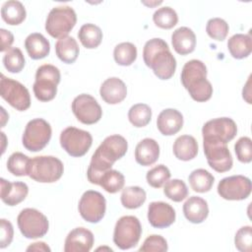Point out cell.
<instances>
[{"mask_svg": "<svg viewBox=\"0 0 252 252\" xmlns=\"http://www.w3.org/2000/svg\"><path fill=\"white\" fill-rule=\"evenodd\" d=\"M128 143L121 135L106 137L94 153L87 170L88 180L98 185L100 176L111 169L114 162L123 158L127 152Z\"/></svg>", "mask_w": 252, "mask_h": 252, "instance_id": "1", "label": "cell"}, {"mask_svg": "<svg viewBox=\"0 0 252 252\" xmlns=\"http://www.w3.org/2000/svg\"><path fill=\"white\" fill-rule=\"evenodd\" d=\"M143 59L160 80H168L175 73L176 59L170 52L168 44L161 38H152L145 43Z\"/></svg>", "mask_w": 252, "mask_h": 252, "instance_id": "2", "label": "cell"}, {"mask_svg": "<svg viewBox=\"0 0 252 252\" xmlns=\"http://www.w3.org/2000/svg\"><path fill=\"white\" fill-rule=\"evenodd\" d=\"M180 78L183 87L195 101L204 102L211 98L213 87L207 80V67L201 60L192 59L186 62Z\"/></svg>", "mask_w": 252, "mask_h": 252, "instance_id": "3", "label": "cell"}, {"mask_svg": "<svg viewBox=\"0 0 252 252\" xmlns=\"http://www.w3.org/2000/svg\"><path fill=\"white\" fill-rule=\"evenodd\" d=\"M64 172L63 162L52 156H40L31 158L28 175L40 183H53Z\"/></svg>", "mask_w": 252, "mask_h": 252, "instance_id": "4", "label": "cell"}, {"mask_svg": "<svg viewBox=\"0 0 252 252\" xmlns=\"http://www.w3.org/2000/svg\"><path fill=\"white\" fill-rule=\"evenodd\" d=\"M60 71L54 65L44 64L39 66L32 87L35 97L40 101L52 100L57 94V85L60 83Z\"/></svg>", "mask_w": 252, "mask_h": 252, "instance_id": "5", "label": "cell"}, {"mask_svg": "<svg viewBox=\"0 0 252 252\" xmlns=\"http://www.w3.org/2000/svg\"><path fill=\"white\" fill-rule=\"evenodd\" d=\"M77 23V15L70 6H58L50 10L45 22V31L54 38L68 35Z\"/></svg>", "mask_w": 252, "mask_h": 252, "instance_id": "6", "label": "cell"}, {"mask_svg": "<svg viewBox=\"0 0 252 252\" xmlns=\"http://www.w3.org/2000/svg\"><path fill=\"white\" fill-rule=\"evenodd\" d=\"M142 234V225L138 218L134 216H123L115 223L113 232L114 244L122 249L135 247Z\"/></svg>", "mask_w": 252, "mask_h": 252, "instance_id": "7", "label": "cell"}, {"mask_svg": "<svg viewBox=\"0 0 252 252\" xmlns=\"http://www.w3.org/2000/svg\"><path fill=\"white\" fill-rule=\"evenodd\" d=\"M17 222L21 233L29 239H35L44 236L49 227L47 218L38 210L27 208L20 212Z\"/></svg>", "mask_w": 252, "mask_h": 252, "instance_id": "8", "label": "cell"}, {"mask_svg": "<svg viewBox=\"0 0 252 252\" xmlns=\"http://www.w3.org/2000/svg\"><path fill=\"white\" fill-rule=\"evenodd\" d=\"M51 126L42 118H34L26 125L22 143L31 152H39L44 149L51 139Z\"/></svg>", "mask_w": 252, "mask_h": 252, "instance_id": "9", "label": "cell"}, {"mask_svg": "<svg viewBox=\"0 0 252 252\" xmlns=\"http://www.w3.org/2000/svg\"><path fill=\"white\" fill-rule=\"evenodd\" d=\"M204 154L209 165L217 172H226L231 169L233 160L227 144L212 138H203Z\"/></svg>", "mask_w": 252, "mask_h": 252, "instance_id": "10", "label": "cell"}, {"mask_svg": "<svg viewBox=\"0 0 252 252\" xmlns=\"http://www.w3.org/2000/svg\"><path fill=\"white\" fill-rule=\"evenodd\" d=\"M92 144L93 137L91 133L76 127H67L60 134L61 147L74 158L85 156Z\"/></svg>", "mask_w": 252, "mask_h": 252, "instance_id": "11", "label": "cell"}, {"mask_svg": "<svg viewBox=\"0 0 252 252\" xmlns=\"http://www.w3.org/2000/svg\"><path fill=\"white\" fill-rule=\"evenodd\" d=\"M0 94L12 107L25 111L31 106V95L28 89L20 82L1 75Z\"/></svg>", "mask_w": 252, "mask_h": 252, "instance_id": "12", "label": "cell"}, {"mask_svg": "<svg viewBox=\"0 0 252 252\" xmlns=\"http://www.w3.org/2000/svg\"><path fill=\"white\" fill-rule=\"evenodd\" d=\"M78 209L81 217L85 220L96 223L105 215L106 201L101 193L94 190H88L82 195Z\"/></svg>", "mask_w": 252, "mask_h": 252, "instance_id": "13", "label": "cell"}, {"mask_svg": "<svg viewBox=\"0 0 252 252\" xmlns=\"http://www.w3.org/2000/svg\"><path fill=\"white\" fill-rule=\"evenodd\" d=\"M252 185L248 177L244 175H232L222 178L218 184V193L229 201H241L249 197Z\"/></svg>", "mask_w": 252, "mask_h": 252, "instance_id": "14", "label": "cell"}, {"mask_svg": "<svg viewBox=\"0 0 252 252\" xmlns=\"http://www.w3.org/2000/svg\"><path fill=\"white\" fill-rule=\"evenodd\" d=\"M72 111L83 124L92 125L98 122L102 116V109L96 99L88 94L77 95L72 101Z\"/></svg>", "mask_w": 252, "mask_h": 252, "instance_id": "15", "label": "cell"}, {"mask_svg": "<svg viewBox=\"0 0 252 252\" xmlns=\"http://www.w3.org/2000/svg\"><path fill=\"white\" fill-rule=\"evenodd\" d=\"M236 134V123L228 117H219L209 120L202 128L203 138L217 139L225 144L230 142Z\"/></svg>", "mask_w": 252, "mask_h": 252, "instance_id": "16", "label": "cell"}, {"mask_svg": "<svg viewBox=\"0 0 252 252\" xmlns=\"http://www.w3.org/2000/svg\"><path fill=\"white\" fill-rule=\"evenodd\" d=\"M174 209L165 202H152L148 207V220L156 228H165L175 221Z\"/></svg>", "mask_w": 252, "mask_h": 252, "instance_id": "17", "label": "cell"}, {"mask_svg": "<svg viewBox=\"0 0 252 252\" xmlns=\"http://www.w3.org/2000/svg\"><path fill=\"white\" fill-rule=\"evenodd\" d=\"M94 234L85 227H76L72 229L64 244L65 252H89L94 245Z\"/></svg>", "mask_w": 252, "mask_h": 252, "instance_id": "18", "label": "cell"}, {"mask_svg": "<svg viewBox=\"0 0 252 252\" xmlns=\"http://www.w3.org/2000/svg\"><path fill=\"white\" fill-rule=\"evenodd\" d=\"M99 94L106 103L117 104L125 99L127 95V87L121 79L110 77L101 84Z\"/></svg>", "mask_w": 252, "mask_h": 252, "instance_id": "19", "label": "cell"}, {"mask_svg": "<svg viewBox=\"0 0 252 252\" xmlns=\"http://www.w3.org/2000/svg\"><path fill=\"white\" fill-rule=\"evenodd\" d=\"M0 197L8 206H16L23 202L29 193V187L25 182H10L4 178L0 179Z\"/></svg>", "mask_w": 252, "mask_h": 252, "instance_id": "20", "label": "cell"}, {"mask_svg": "<svg viewBox=\"0 0 252 252\" xmlns=\"http://www.w3.org/2000/svg\"><path fill=\"white\" fill-rule=\"evenodd\" d=\"M157 126L158 131L164 136H171L178 133L183 126V116L181 112L174 108L163 109L158 116Z\"/></svg>", "mask_w": 252, "mask_h": 252, "instance_id": "21", "label": "cell"}, {"mask_svg": "<svg viewBox=\"0 0 252 252\" xmlns=\"http://www.w3.org/2000/svg\"><path fill=\"white\" fill-rule=\"evenodd\" d=\"M171 43L178 54L187 55L193 52L196 47V35L191 29L180 27L172 32Z\"/></svg>", "mask_w": 252, "mask_h": 252, "instance_id": "22", "label": "cell"}, {"mask_svg": "<svg viewBox=\"0 0 252 252\" xmlns=\"http://www.w3.org/2000/svg\"><path fill=\"white\" fill-rule=\"evenodd\" d=\"M159 157V146L158 142L151 138H145L138 143L135 149V159L143 165L149 166L154 164Z\"/></svg>", "mask_w": 252, "mask_h": 252, "instance_id": "23", "label": "cell"}, {"mask_svg": "<svg viewBox=\"0 0 252 252\" xmlns=\"http://www.w3.org/2000/svg\"><path fill=\"white\" fill-rule=\"evenodd\" d=\"M183 214L190 222L201 223L208 218V203L201 197L191 196L183 205Z\"/></svg>", "mask_w": 252, "mask_h": 252, "instance_id": "24", "label": "cell"}, {"mask_svg": "<svg viewBox=\"0 0 252 252\" xmlns=\"http://www.w3.org/2000/svg\"><path fill=\"white\" fill-rule=\"evenodd\" d=\"M25 47L29 56L33 59H42L50 52V43L39 32H32L29 34L25 40Z\"/></svg>", "mask_w": 252, "mask_h": 252, "instance_id": "25", "label": "cell"}, {"mask_svg": "<svg viewBox=\"0 0 252 252\" xmlns=\"http://www.w3.org/2000/svg\"><path fill=\"white\" fill-rule=\"evenodd\" d=\"M173 154L180 160H191L198 154V143L193 136H179L173 144Z\"/></svg>", "mask_w": 252, "mask_h": 252, "instance_id": "26", "label": "cell"}, {"mask_svg": "<svg viewBox=\"0 0 252 252\" xmlns=\"http://www.w3.org/2000/svg\"><path fill=\"white\" fill-rule=\"evenodd\" d=\"M227 48L233 58H246L252 51V38L250 34L235 33L228 38Z\"/></svg>", "mask_w": 252, "mask_h": 252, "instance_id": "27", "label": "cell"}, {"mask_svg": "<svg viewBox=\"0 0 252 252\" xmlns=\"http://www.w3.org/2000/svg\"><path fill=\"white\" fill-rule=\"evenodd\" d=\"M55 52L57 57L66 64H72L76 61L80 49L76 39L72 36L59 38L55 43Z\"/></svg>", "mask_w": 252, "mask_h": 252, "instance_id": "28", "label": "cell"}, {"mask_svg": "<svg viewBox=\"0 0 252 252\" xmlns=\"http://www.w3.org/2000/svg\"><path fill=\"white\" fill-rule=\"evenodd\" d=\"M27 16L25 6L17 0L6 1L1 8V17L5 23L11 26L22 24Z\"/></svg>", "mask_w": 252, "mask_h": 252, "instance_id": "29", "label": "cell"}, {"mask_svg": "<svg viewBox=\"0 0 252 252\" xmlns=\"http://www.w3.org/2000/svg\"><path fill=\"white\" fill-rule=\"evenodd\" d=\"M78 37L84 47L88 49L96 48L102 40V32L99 27L94 24H85L78 32Z\"/></svg>", "mask_w": 252, "mask_h": 252, "instance_id": "30", "label": "cell"}, {"mask_svg": "<svg viewBox=\"0 0 252 252\" xmlns=\"http://www.w3.org/2000/svg\"><path fill=\"white\" fill-rule=\"evenodd\" d=\"M188 181L193 191L198 193H206L213 187L215 177L208 170L198 168L190 173L188 176Z\"/></svg>", "mask_w": 252, "mask_h": 252, "instance_id": "31", "label": "cell"}, {"mask_svg": "<svg viewBox=\"0 0 252 252\" xmlns=\"http://www.w3.org/2000/svg\"><path fill=\"white\" fill-rule=\"evenodd\" d=\"M146 199V191L139 186H128L123 188L120 197L123 207L130 210L140 208L145 203Z\"/></svg>", "mask_w": 252, "mask_h": 252, "instance_id": "32", "label": "cell"}, {"mask_svg": "<svg viewBox=\"0 0 252 252\" xmlns=\"http://www.w3.org/2000/svg\"><path fill=\"white\" fill-rule=\"evenodd\" d=\"M125 184L124 175L115 169H109L105 171L99 178L98 185L102 187L106 192L114 194L123 189Z\"/></svg>", "mask_w": 252, "mask_h": 252, "instance_id": "33", "label": "cell"}, {"mask_svg": "<svg viewBox=\"0 0 252 252\" xmlns=\"http://www.w3.org/2000/svg\"><path fill=\"white\" fill-rule=\"evenodd\" d=\"M128 119L135 127H145L152 119V109L146 103L134 104L128 111Z\"/></svg>", "mask_w": 252, "mask_h": 252, "instance_id": "34", "label": "cell"}, {"mask_svg": "<svg viewBox=\"0 0 252 252\" xmlns=\"http://www.w3.org/2000/svg\"><path fill=\"white\" fill-rule=\"evenodd\" d=\"M113 57L121 66H130L137 58V47L131 42H121L114 47Z\"/></svg>", "mask_w": 252, "mask_h": 252, "instance_id": "35", "label": "cell"}, {"mask_svg": "<svg viewBox=\"0 0 252 252\" xmlns=\"http://www.w3.org/2000/svg\"><path fill=\"white\" fill-rule=\"evenodd\" d=\"M155 25L160 29H172L178 22V16L174 9L165 6L158 9L153 15Z\"/></svg>", "mask_w": 252, "mask_h": 252, "instance_id": "36", "label": "cell"}, {"mask_svg": "<svg viewBox=\"0 0 252 252\" xmlns=\"http://www.w3.org/2000/svg\"><path fill=\"white\" fill-rule=\"evenodd\" d=\"M31 158L23 153H13L7 160L8 170L16 176H25L29 173V165Z\"/></svg>", "mask_w": 252, "mask_h": 252, "instance_id": "37", "label": "cell"}, {"mask_svg": "<svg viewBox=\"0 0 252 252\" xmlns=\"http://www.w3.org/2000/svg\"><path fill=\"white\" fill-rule=\"evenodd\" d=\"M3 64L10 73H19L25 67V57L18 47H11L3 56Z\"/></svg>", "mask_w": 252, "mask_h": 252, "instance_id": "38", "label": "cell"}, {"mask_svg": "<svg viewBox=\"0 0 252 252\" xmlns=\"http://www.w3.org/2000/svg\"><path fill=\"white\" fill-rule=\"evenodd\" d=\"M164 195L173 202H181L188 196V188L180 179L167 180L163 186Z\"/></svg>", "mask_w": 252, "mask_h": 252, "instance_id": "39", "label": "cell"}, {"mask_svg": "<svg viewBox=\"0 0 252 252\" xmlns=\"http://www.w3.org/2000/svg\"><path fill=\"white\" fill-rule=\"evenodd\" d=\"M229 31L228 24L220 18H212L208 21L206 26V32L208 35L216 40L222 41Z\"/></svg>", "mask_w": 252, "mask_h": 252, "instance_id": "40", "label": "cell"}, {"mask_svg": "<svg viewBox=\"0 0 252 252\" xmlns=\"http://www.w3.org/2000/svg\"><path fill=\"white\" fill-rule=\"evenodd\" d=\"M170 171L164 164H158L147 172L146 178L150 186L160 188L170 178Z\"/></svg>", "mask_w": 252, "mask_h": 252, "instance_id": "41", "label": "cell"}, {"mask_svg": "<svg viewBox=\"0 0 252 252\" xmlns=\"http://www.w3.org/2000/svg\"><path fill=\"white\" fill-rule=\"evenodd\" d=\"M234 152L239 161L249 163L252 160V141L249 137H241L234 145Z\"/></svg>", "mask_w": 252, "mask_h": 252, "instance_id": "42", "label": "cell"}, {"mask_svg": "<svg viewBox=\"0 0 252 252\" xmlns=\"http://www.w3.org/2000/svg\"><path fill=\"white\" fill-rule=\"evenodd\" d=\"M235 247L241 252H251L252 245V227L245 225L240 227L234 237Z\"/></svg>", "mask_w": 252, "mask_h": 252, "instance_id": "43", "label": "cell"}, {"mask_svg": "<svg viewBox=\"0 0 252 252\" xmlns=\"http://www.w3.org/2000/svg\"><path fill=\"white\" fill-rule=\"evenodd\" d=\"M167 249H168L167 242L161 235L152 234L145 239L143 245L139 248V251L164 252V251H167Z\"/></svg>", "mask_w": 252, "mask_h": 252, "instance_id": "44", "label": "cell"}, {"mask_svg": "<svg viewBox=\"0 0 252 252\" xmlns=\"http://www.w3.org/2000/svg\"><path fill=\"white\" fill-rule=\"evenodd\" d=\"M0 229H1V238H0V248H5L9 246L13 240L14 236V228L12 223L5 220H0Z\"/></svg>", "mask_w": 252, "mask_h": 252, "instance_id": "45", "label": "cell"}, {"mask_svg": "<svg viewBox=\"0 0 252 252\" xmlns=\"http://www.w3.org/2000/svg\"><path fill=\"white\" fill-rule=\"evenodd\" d=\"M1 34V48L0 51L4 52L6 50H9L11 48V45L14 42V35L10 31H7L5 29L0 30Z\"/></svg>", "mask_w": 252, "mask_h": 252, "instance_id": "46", "label": "cell"}, {"mask_svg": "<svg viewBox=\"0 0 252 252\" xmlns=\"http://www.w3.org/2000/svg\"><path fill=\"white\" fill-rule=\"evenodd\" d=\"M27 251H50V248L47 246V244H45L44 242L40 241V242H34L32 244H31L28 248Z\"/></svg>", "mask_w": 252, "mask_h": 252, "instance_id": "47", "label": "cell"}, {"mask_svg": "<svg viewBox=\"0 0 252 252\" xmlns=\"http://www.w3.org/2000/svg\"><path fill=\"white\" fill-rule=\"evenodd\" d=\"M250 79L251 77L248 78L247 82H246V85L245 87L243 88V91H242V96L243 98L248 102V103H251V99H250Z\"/></svg>", "mask_w": 252, "mask_h": 252, "instance_id": "48", "label": "cell"}]
</instances>
